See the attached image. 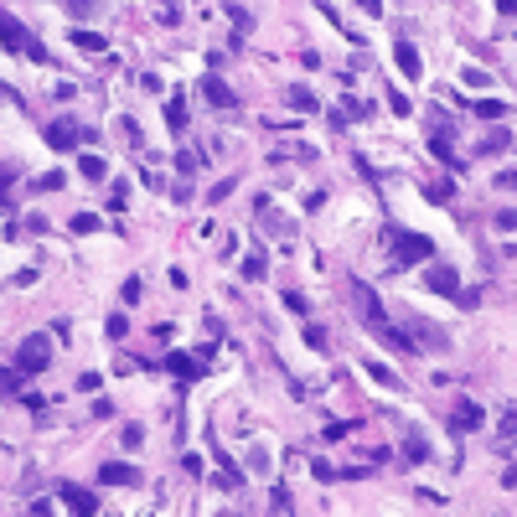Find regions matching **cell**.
Segmentation results:
<instances>
[{
	"mask_svg": "<svg viewBox=\"0 0 517 517\" xmlns=\"http://www.w3.org/2000/svg\"><path fill=\"white\" fill-rule=\"evenodd\" d=\"M352 300H357V311H362V321L373 326V337H383L388 347H399V352H414V341L388 321V311L378 306V295H373V285H367V280H352Z\"/></svg>",
	"mask_w": 517,
	"mask_h": 517,
	"instance_id": "cell-1",
	"label": "cell"
},
{
	"mask_svg": "<svg viewBox=\"0 0 517 517\" xmlns=\"http://www.w3.org/2000/svg\"><path fill=\"white\" fill-rule=\"evenodd\" d=\"M47 362H52V337L47 331H31V337L16 347V362L10 367H21L26 378H36V373H47Z\"/></svg>",
	"mask_w": 517,
	"mask_h": 517,
	"instance_id": "cell-2",
	"label": "cell"
},
{
	"mask_svg": "<svg viewBox=\"0 0 517 517\" xmlns=\"http://www.w3.org/2000/svg\"><path fill=\"white\" fill-rule=\"evenodd\" d=\"M388 238H393V264H424V259H434V238H424V233L388 228Z\"/></svg>",
	"mask_w": 517,
	"mask_h": 517,
	"instance_id": "cell-3",
	"label": "cell"
},
{
	"mask_svg": "<svg viewBox=\"0 0 517 517\" xmlns=\"http://www.w3.org/2000/svg\"><path fill=\"white\" fill-rule=\"evenodd\" d=\"M42 140L52 145V150H78V145H83V125H73V119H52V125L42 129Z\"/></svg>",
	"mask_w": 517,
	"mask_h": 517,
	"instance_id": "cell-4",
	"label": "cell"
},
{
	"mask_svg": "<svg viewBox=\"0 0 517 517\" xmlns=\"http://www.w3.org/2000/svg\"><path fill=\"white\" fill-rule=\"evenodd\" d=\"M424 290H434V295H450V300H455V295H460V274L450 269V264H430V269H424Z\"/></svg>",
	"mask_w": 517,
	"mask_h": 517,
	"instance_id": "cell-5",
	"label": "cell"
},
{
	"mask_svg": "<svg viewBox=\"0 0 517 517\" xmlns=\"http://www.w3.org/2000/svg\"><path fill=\"white\" fill-rule=\"evenodd\" d=\"M166 373H176L181 383H197L207 373V357H192V352H171L166 357Z\"/></svg>",
	"mask_w": 517,
	"mask_h": 517,
	"instance_id": "cell-6",
	"label": "cell"
},
{
	"mask_svg": "<svg viewBox=\"0 0 517 517\" xmlns=\"http://www.w3.org/2000/svg\"><path fill=\"white\" fill-rule=\"evenodd\" d=\"M0 47H6V52H26V47H31V31H26L10 10H0Z\"/></svg>",
	"mask_w": 517,
	"mask_h": 517,
	"instance_id": "cell-7",
	"label": "cell"
},
{
	"mask_svg": "<svg viewBox=\"0 0 517 517\" xmlns=\"http://www.w3.org/2000/svg\"><path fill=\"white\" fill-rule=\"evenodd\" d=\"M486 424V409L481 404H471V399H460L455 409H450V430H460V434H471V430H481Z\"/></svg>",
	"mask_w": 517,
	"mask_h": 517,
	"instance_id": "cell-8",
	"label": "cell"
},
{
	"mask_svg": "<svg viewBox=\"0 0 517 517\" xmlns=\"http://www.w3.org/2000/svg\"><path fill=\"white\" fill-rule=\"evenodd\" d=\"M99 481L104 486H140V466H129V460H104Z\"/></svg>",
	"mask_w": 517,
	"mask_h": 517,
	"instance_id": "cell-9",
	"label": "cell"
},
{
	"mask_svg": "<svg viewBox=\"0 0 517 517\" xmlns=\"http://www.w3.org/2000/svg\"><path fill=\"white\" fill-rule=\"evenodd\" d=\"M202 99L212 104V109H238V94H233L228 83H222L218 73H207V78H202Z\"/></svg>",
	"mask_w": 517,
	"mask_h": 517,
	"instance_id": "cell-10",
	"label": "cell"
},
{
	"mask_svg": "<svg viewBox=\"0 0 517 517\" xmlns=\"http://www.w3.org/2000/svg\"><path fill=\"white\" fill-rule=\"evenodd\" d=\"M409 331H414V337H409L414 347H434V352H445V347H450V337H445L440 326H430V321H414Z\"/></svg>",
	"mask_w": 517,
	"mask_h": 517,
	"instance_id": "cell-11",
	"label": "cell"
},
{
	"mask_svg": "<svg viewBox=\"0 0 517 517\" xmlns=\"http://www.w3.org/2000/svg\"><path fill=\"white\" fill-rule=\"evenodd\" d=\"M393 62L404 68V78H419V73H424V62H419L414 42H393Z\"/></svg>",
	"mask_w": 517,
	"mask_h": 517,
	"instance_id": "cell-12",
	"label": "cell"
},
{
	"mask_svg": "<svg viewBox=\"0 0 517 517\" xmlns=\"http://www.w3.org/2000/svg\"><path fill=\"white\" fill-rule=\"evenodd\" d=\"M57 497H62V502H68V507H73V512H83V517H88V512H99V497H88V492H83V486H62V492H57Z\"/></svg>",
	"mask_w": 517,
	"mask_h": 517,
	"instance_id": "cell-13",
	"label": "cell"
},
{
	"mask_svg": "<svg viewBox=\"0 0 517 517\" xmlns=\"http://www.w3.org/2000/svg\"><path fill=\"white\" fill-rule=\"evenodd\" d=\"M285 99H290V109H300V114H316V109H321V104H316V94H311V88H300V83H290Z\"/></svg>",
	"mask_w": 517,
	"mask_h": 517,
	"instance_id": "cell-14",
	"label": "cell"
},
{
	"mask_svg": "<svg viewBox=\"0 0 517 517\" xmlns=\"http://www.w3.org/2000/svg\"><path fill=\"white\" fill-rule=\"evenodd\" d=\"M166 125H171V135H181V129H187V99H166Z\"/></svg>",
	"mask_w": 517,
	"mask_h": 517,
	"instance_id": "cell-15",
	"label": "cell"
},
{
	"mask_svg": "<svg viewBox=\"0 0 517 517\" xmlns=\"http://www.w3.org/2000/svg\"><path fill=\"white\" fill-rule=\"evenodd\" d=\"M21 388H26V373H21V367H6V378H0V399H21Z\"/></svg>",
	"mask_w": 517,
	"mask_h": 517,
	"instance_id": "cell-16",
	"label": "cell"
},
{
	"mask_svg": "<svg viewBox=\"0 0 517 517\" xmlns=\"http://www.w3.org/2000/svg\"><path fill=\"white\" fill-rule=\"evenodd\" d=\"M78 171H83L88 181H104L109 176V161H104V155H78Z\"/></svg>",
	"mask_w": 517,
	"mask_h": 517,
	"instance_id": "cell-17",
	"label": "cell"
},
{
	"mask_svg": "<svg viewBox=\"0 0 517 517\" xmlns=\"http://www.w3.org/2000/svg\"><path fill=\"white\" fill-rule=\"evenodd\" d=\"M73 47H78V52H104L109 42H104L99 31H83V26H78V31H73Z\"/></svg>",
	"mask_w": 517,
	"mask_h": 517,
	"instance_id": "cell-18",
	"label": "cell"
},
{
	"mask_svg": "<svg viewBox=\"0 0 517 517\" xmlns=\"http://www.w3.org/2000/svg\"><path fill=\"white\" fill-rule=\"evenodd\" d=\"M404 460H430V445H424V434H419V430H409V440H404Z\"/></svg>",
	"mask_w": 517,
	"mask_h": 517,
	"instance_id": "cell-19",
	"label": "cell"
},
{
	"mask_svg": "<svg viewBox=\"0 0 517 517\" xmlns=\"http://www.w3.org/2000/svg\"><path fill=\"white\" fill-rule=\"evenodd\" d=\"M424 197H430V202H450V197H455V187H450V181H424Z\"/></svg>",
	"mask_w": 517,
	"mask_h": 517,
	"instance_id": "cell-20",
	"label": "cell"
},
{
	"mask_svg": "<svg viewBox=\"0 0 517 517\" xmlns=\"http://www.w3.org/2000/svg\"><path fill=\"white\" fill-rule=\"evenodd\" d=\"M337 109L347 114V119H367V114H373V104H362V99H352V94H347V99L337 104Z\"/></svg>",
	"mask_w": 517,
	"mask_h": 517,
	"instance_id": "cell-21",
	"label": "cell"
},
{
	"mask_svg": "<svg viewBox=\"0 0 517 517\" xmlns=\"http://www.w3.org/2000/svg\"><path fill=\"white\" fill-rule=\"evenodd\" d=\"M471 114H481V119H502V114H507V104H497V99H476V104H471Z\"/></svg>",
	"mask_w": 517,
	"mask_h": 517,
	"instance_id": "cell-22",
	"label": "cell"
},
{
	"mask_svg": "<svg viewBox=\"0 0 517 517\" xmlns=\"http://www.w3.org/2000/svg\"><path fill=\"white\" fill-rule=\"evenodd\" d=\"M176 171H181V176H197V171H202V155H197V150H176Z\"/></svg>",
	"mask_w": 517,
	"mask_h": 517,
	"instance_id": "cell-23",
	"label": "cell"
},
{
	"mask_svg": "<svg viewBox=\"0 0 517 517\" xmlns=\"http://www.w3.org/2000/svg\"><path fill=\"white\" fill-rule=\"evenodd\" d=\"M10 181H16V166H0V212H10Z\"/></svg>",
	"mask_w": 517,
	"mask_h": 517,
	"instance_id": "cell-24",
	"label": "cell"
},
{
	"mask_svg": "<svg viewBox=\"0 0 517 517\" xmlns=\"http://www.w3.org/2000/svg\"><path fill=\"white\" fill-rule=\"evenodd\" d=\"M68 228H73V233H99V218H94V212H78Z\"/></svg>",
	"mask_w": 517,
	"mask_h": 517,
	"instance_id": "cell-25",
	"label": "cell"
},
{
	"mask_svg": "<svg viewBox=\"0 0 517 517\" xmlns=\"http://www.w3.org/2000/svg\"><path fill=\"white\" fill-rule=\"evenodd\" d=\"M367 373H373V378L383 383V388H399V373H388L383 362H367Z\"/></svg>",
	"mask_w": 517,
	"mask_h": 517,
	"instance_id": "cell-26",
	"label": "cell"
},
{
	"mask_svg": "<svg viewBox=\"0 0 517 517\" xmlns=\"http://www.w3.org/2000/svg\"><path fill=\"white\" fill-rule=\"evenodd\" d=\"M228 16H233V26H238V36H248V26H254V21H248V10H243V6H233V0H228Z\"/></svg>",
	"mask_w": 517,
	"mask_h": 517,
	"instance_id": "cell-27",
	"label": "cell"
},
{
	"mask_svg": "<svg viewBox=\"0 0 517 517\" xmlns=\"http://www.w3.org/2000/svg\"><path fill=\"white\" fill-rule=\"evenodd\" d=\"M104 331H109V337H114V341H125V337H129V321H125V316H119V311H114V316H109V326H104Z\"/></svg>",
	"mask_w": 517,
	"mask_h": 517,
	"instance_id": "cell-28",
	"label": "cell"
},
{
	"mask_svg": "<svg viewBox=\"0 0 517 517\" xmlns=\"http://www.w3.org/2000/svg\"><path fill=\"white\" fill-rule=\"evenodd\" d=\"M62 187V171H47V176H36V192H57Z\"/></svg>",
	"mask_w": 517,
	"mask_h": 517,
	"instance_id": "cell-29",
	"label": "cell"
},
{
	"mask_svg": "<svg viewBox=\"0 0 517 517\" xmlns=\"http://www.w3.org/2000/svg\"><path fill=\"white\" fill-rule=\"evenodd\" d=\"M285 306H290V311H295V316H306V311H311V300H306V295H300V290H290V295H285Z\"/></svg>",
	"mask_w": 517,
	"mask_h": 517,
	"instance_id": "cell-30",
	"label": "cell"
},
{
	"mask_svg": "<svg viewBox=\"0 0 517 517\" xmlns=\"http://www.w3.org/2000/svg\"><path fill=\"white\" fill-rule=\"evenodd\" d=\"M306 347H316V352H326V331H321V326H306Z\"/></svg>",
	"mask_w": 517,
	"mask_h": 517,
	"instance_id": "cell-31",
	"label": "cell"
},
{
	"mask_svg": "<svg viewBox=\"0 0 517 517\" xmlns=\"http://www.w3.org/2000/svg\"><path fill=\"white\" fill-rule=\"evenodd\" d=\"M119 295H125V306H135V300H140V274H135V280H125V290H119Z\"/></svg>",
	"mask_w": 517,
	"mask_h": 517,
	"instance_id": "cell-32",
	"label": "cell"
},
{
	"mask_svg": "<svg viewBox=\"0 0 517 517\" xmlns=\"http://www.w3.org/2000/svg\"><path fill=\"white\" fill-rule=\"evenodd\" d=\"M274 512H295V502H290L285 486H274Z\"/></svg>",
	"mask_w": 517,
	"mask_h": 517,
	"instance_id": "cell-33",
	"label": "cell"
},
{
	"mask_svg": "<svg viewBox=\"0 0 517 517\" xmlns=\"http://www.w3.org/2000/svg\"><path fill=\"white\" fill-rule=\"evenodd\" d=\"M243 280H264V254H259V259H248V264H243Z\"/></svg>",
	"mask_w": 517,
	"mask_h": 517,
	"instance_id": "cell-34",
	"label": "cell"
},
{
	"mask_svg": "<svg viewBox=\"0 0 517 517\" xmlns=\"http://www.w3.org/2000/svg\"><path fill=\"white\" fill-rule=\"evenodd\" d=\"M388 109H393V114H409V99L399 94V88H388Z\"/></svg>",
	"mask_w": 517,
	"mask_h": 517,
	"instance_id": "cell-35",
	"label": "cell"
},
{
	"mask_svg": "<svg viewBox=\"0 0 517 517\" xmlns=\"http://www.w3.org/2000/svg\"><path fill=\"white\" fill-rule=\"evenodd\" d=\"M94 6H99V0H68L73 16H94Z\"/></svg>",
	"mask_w": 517,
	"mask_h": 517,
	"instance_id": "cell-36",
	"label": "cell"
},
{
	"mask_svg": "<svg viewBox=\"0 0 517 517\" xmlns=\"http://www.w3.org/2000/svg\"><path fill=\"white\" fill-rule=\"evenodd\" d=\"M21 404L31 409V414H42V409H47V399H42V393H21Z\"/></svg>",
	"mask_w": 517,
	"mask_h": 517,
	"instance_id": "cell-37",
	"label": "cell"
},
{
	"mask_svg": "<svg viewBox=\"0 0 517 517\" xmlns=\"http://www.w3.org/2000/svg\"><path fill=\"white\" fill-rule=\"evenodd\" d=\"M222 197H233V181H218V187H212V197H207V202H212V207H218V202H222Z\"/></svg>",
	"mask_w": 517,
	"mask_h": 517,
	"instance_id": "cell-38",
	"label": "cell"
},
{
	"mask_svg": "<svg viewBox=\"0 0 517 517\" xmlns=\"http://www.w3.org/2000/svg\"><path fill=\"white\" fill-rule=\"evenodd\" d=\"M109 207H114V212H125V181H114V192H109Z\"/></svg>",
	"mask_w": 517,
	"mask_h": 517,
	"instance_id": "cell-39",
	"label": "cell"
},
{
	"mask_svg": "<svg viewBox=\"0 0 517 517\" xmlns=\"http://www.w3.org/2000/svg\"><path fill=\"white\" fill-rule=\"evenodd\" d=\"M140 440H145V430H140V424H129V430H125V445H129V450H140Z\"/></svg>",
	"mask_w": 517,
	"mask_h": 517,
	"instance_id": "cell-40",
	"label": "cell"
},
{
	"mask_svg": "<svg viewBox=\"0 0 517 517\" xmlns=\"http://www.w3.org/2000/svg\"><path fill=\"white\" fill-rule=\"evenodd\" d=\"M466 83H471V88H486V83H492V78H486L481 68H466Z\"/></svg>",
	"mask_w": 517,
	"mask_h": 517,
	"instance_id": "cell-41",
	"label": "cell"
},
{
	"mask_svg": "<svg viewBox=\"0 0 517 517\" xmlns=\"http://www.w3.org/2000/svg\"><path fill=\"white\" fill-rule=\"evenodd\" d=\"M502 434H517V404L507 409V414H502Z\"/></svg>",
	"mask_w": 517,
	"mask_h": 517,
	"instance_id": "cell-42",
	"label": "cell"
},
{
	"mask_svg": "<svg viewBox=\"0 0 517 517\" xmlns=\"http://www.w3.org/2000/svg\"><path fill=\"white\" fill-rule=\"evenodd\" d=\"M497 187H502V192H517V171H502V176H497Z\"/></svg>",
	"mask_w": 517,
	"mask_h": 517,
	"instance_id": "cell-43",
	"label": "cell"
},
{
	"mask_svg": "<svg viewBox=\"0 0 517 517\" xmlns=\"http://www.w3.org/2000/svg\"><path fill=\"white\" fill-rule=\"evenodd\" d=\"M0 99H6L10 109H21V94H16V88H6V83H0Z\"/></svg>",
	"mask_w": 517,
	"mask_h": 517,
	"instance_id": "cell-44",
	"label": "cell"
},
{
	"mask_svg": "<svg viewBox=\"0 0 517 517\" xmlns=\"http://www.w3.org/2000/svg\"><path fill=\"white\" fill-rule=\"evenodd\" d=\"M362 10H367V16H378V10H383V0H362Z\"/></svg>",
	"mask_w": 517,
	"mask_h": 517,
	"instance_id": "cell-45",
	"label": "cell"
}]
</instances>
